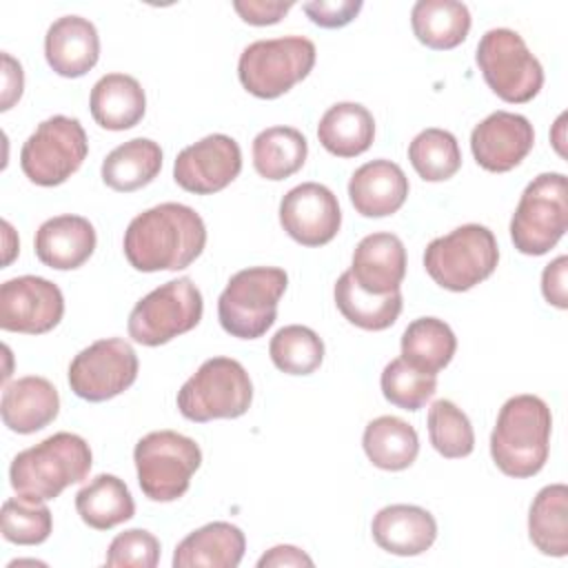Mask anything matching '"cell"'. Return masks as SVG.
Wrapping results in <instances>:
<instances>
[{
	"label": "cell",
	"mask_w": 568,
	"mask_h": 568,
	"mask_svg": "<svg viewBox=\"0 0 568 568\" xmlns=\"http://www.w3.org/2000/svg\"><path fill=\"white\" fill-rule=\"evenodd\" d=\"M95 229L82 215H55L36 231L33 248L38 260L55 271L82 266L95 251Z\"/></svg>",
	"instance_id": "obj_21"
},
{
	"label": "cell",
	"mask_w": 568,
	"mask_h": 568,
	"mask_svg": "<svg viewBox=\"0 0 568 568\" xmlns=\"http://www.w3.org/2000/svg\"><path fill=\"white\" fill-rule=\"evenodd\" d=\"M75 510L89 528L109 530L135 515V501L120 477L102 473L75 493Z\"/></svg>",
	"instance_id": "obj_29"
},
{
	"label": "cell",
	"mask_w": 568,
	"mask_h": 568,
	"mask_svg": "<svg viewBox=\"0 0 568 568\" xmlns=\"http://www.w3.org/2000/svg\"><path fill=\"white\" fill-rule=\"evenodd\" d=\"M93 464L89 444L75 433H55L18 453L9 468L11 488L27 499H55L67 486L82 481Z\"/></svg>",
	"instance_id": "obj_3"
},
{
	"label": "cell",
	"mask_w": 568,
	"mask_h": 568,
	"mask_svg": "<svg viewBox=\"0 0 568 568\" xmlns=\"http://www.w3.org/2000/svg\"><path fill=\"white\" fill-rule=\"evenodd\" d=\"M371 532L382 550L399 557H415L426 552L437 539V521L422 506L390 504L377 510Z\"/></svg>",
	"instance_id": "obj_19"
},
{
	"label": "cell",
	"mask_w": 568,
	"mask_h": 568,
	"mask_svg": "<svg viewBox=\"0 0 568 568\" xmlns=\"http://www.w3.org/2000/svg\"><path fill=\"white\" fill-rule=\"evenodd\" d=\"M293 2H273V0H235L233 9L240 13V18L253 27H266L280 22Z\"/></svg>",
	"instance_id": "obj_42"
},
{
	"label": "cell",
	"mask_w": 568,
	"mask_h": 568,
	"mask_svg": "<svg viewBox=\"0 0 568 568\" xmlns=\"http://www.w3.org/2000/svg\"><path fill=\"white\" fill-rule=\"evenodd\" d=\"M2 537L18 546H36L49 539L53 528L51 510L44 501H33L27 497H11L2 504L0 513Z\"/></svg>",
	"instance_id": "obj_39"
},
{
	"label": "cell",
	"mask_w": 568,
	"mask_h": 568,
	"mask_svg": "<svg viewBox=\"0 0 568 568\" xmlns=\"http://www.w3.org/2000/svg\"><path fill=\"white\" fill-rule=\"evenodd\" d=\"M566 273H568V257L559 255L552 260L544 273H541V293L548 304L557 308H568V286H566Z\"/></svg>",
	"instance_id": "obj_43"
},
{
	"label": "cell",
	"mask_w": 568,
	"mask_h": 568,
	"mask_svg": "<svg viewBox=\"0 0 568 568\" xmlns=\"http://www.w3.org/2000/svg\"><path fill=\"white\" fill-rule=\"evenodd\" d=\"M415 38L435 51L459 47L470 31V11L455 0H419L410 11Z\"/></svg>",
	"instance_id": "obj_27"
},
{
	"label": "cell",
	"mask_w": 568,
	"mask_h": 568,
	"mask_svg": "<svg viewBox=\"0 0 568 568\" xmlns=\"http://www.w3.org/2000/svg\"><path fill=\"white\" fill-rule=\"evenodd\" d=\"M457 351L453 328L437 317H417L402 333V357L419 371L439 373Z\"/></svg>",
	"instance_id": "obj_34"
},
{
	"label": "cell",
	"mask_w": 568,
	"mask_h": 568,
	"mask_svg": "<svg viewBox=\"0 0 568 568\" xmlns=\"http://www.w3.org/2000/svg\"><path fill=\"white\" fill-rule=\"evenodd\" d=\"M528 537L541 555H568V488L566 484L544 486L528 510Z\"/></svg>",
	"instance_id": "obj_31"
},
{
	"label": "cell",
	"mask_w": 568,
	"mask_h": 568,
	"mask_svg": "<svg viewBox=\"0 0 568 568\" xmlns=\"http://www.w3.org/2000/svg\"><path fill=\"white\" fill-rule=\"evenodd\" d=\"M89 109L95 124L106 131L131 129L144 118V89L133 75L106 73L93 84Z\"/></svg>",
	"instance_id": "obj_25"
},
{
	"label": "cell",
	"mask_w": 568,
	"mask_h": 568,
	"mask_svg": "<svg viewBox=\"0 0 568 568\" xmlns=\"http://www.w3.org/2000/svg\"><path fill=\"white\" fill-rule=\"evenodd\" d=\"M568 229V180L541 173L526 184L510 217V240L524 255L548 253Z\"/></svg>",
	"instance_id": "obj_9"
},
{
	"label": "cell",
	"mask_w": 568,
	"mask_h": 568,
	"mask_svg": "<svg viewBox=\"0 0 568 568\" xmlns=\"http://www.w3.org/2000/svg\"><path fill=\"white\" fill-rule=\"evenodd\" d=\"M280 224L297 244L324 246L339 231V202L324 184H297L280 202Z\"/></svg>",
	"instance_id": "obj_16"
},
{
	"label": "cell",
	"mask_w": 568,
	"mask_h": 568,
	"mask_svg": "<svg viewBox=\"0 0 568 568\" xmlns=\"http://www.w3.org/2000/svg\"><path fill=\"white\" fill-rule=\"evenodd\" d=\"M302 9L313 24L322 29H339L355 20V16L362 11V2L359 0H313V2H306Z\"/></svg>",
	"instance_id": "obj_41"
},
{
	"label": "cell",
	"mask_w": 568,
	"mask_h": 568,
	"mask_svg": "<svg viewBox=\"0 0 568 568\" xmlns=\"http://www.w3.org/2000/svg\"><path fill=\"white\" fill-rule=\"evenodd\" d=\"M315 58V44L304 36L257 40L242 51L237 78L251 95L275 100L313 71Z\"/></svg>",
	"instance_id": "obj_7"
},
{
	"label": "cell",
	"mask_w": 568,
	"mask_h": 568,
	"mask_svg": "<svg viewBox=\"0 0 568 568\" xmlns=\"http://www.w3.org/2000/svg\"><path fill=\"white\" fill-rule=\"evenodd\" d=\"M162 169V149L149 138H133L115 146L102 162V182L118 191L131 193L158 178Z\"/></svg>",
	"instance_id": "obj_28"
},
{
	"label": "cell",
	"mask_w": 568,
	"mask_h": 568,
	"mask_svg": "<svg viewBox=\"0 0 568 568\" xmlns=\"http://www.w3.org/2000/svg\"><path fill=\"white\" fill-rule=\"evenodd\" d=\"M64 297L58 284L20 275L0 286V328L24 335H42L60 324Z\"/></svg>",
	"instance_id": "obj_14"
},
{
	"label": "cell",
	"mask_w": 568,
	"mask_h": 568,
	"mask_svg": "<svg viewBox=\"0 0 568 568\" xmlns=\"http://www.w3.org/2000/svg\"><path fill=\"white\" fill-rule=\"evenodd\" d=\"M288 275L277 266H251L237 271L217 300L222 328L240 339L262 337L277 317Z\"/></svg>",
	"instance_id": "obj_4"
},
{
	"label": "cell",
	"mask_w": 568,
	"mask_h": 568,
	"mask_svg": "<svg viewBox=\"0 0 568 568\" xmlns=\"http://www.w3.org/2000/svg\"><path fill=\"white\" fill-rule=\"evenodd\" d=\"M138 484L151 501H175L189 486L202 464V450L195 439L175 430H153L144 435L133 450Z\"/></svg>",
	"instance_id": "obj_8"
},
{
	"label": "cell",
	"mask_w": 568,
	"mask_h": 568,
	"mask_svg": "<svg viewBox=\"0 0 568 568\" xmlns=\"http://www.w3.org/2000/svg\"><path fill=\"white\" fill-rule=\"evenodd\" d=\"M408 160L426 182H444L462 166L457 138L444 129H424L408 144Z\"/></svg>",
	"instance_id": "obj_35"
},
{
	"label": "cell",
	"mask_w": 568,
	"mask_h": 568,
	"mask_svg": "<svg viewBox=\"0 0 568 568\" xmlns=\"http://www.w3.org/2000/svg\"><path fill=\"white\" fill-rule=\"evenodd\" d=\"M206 246V226L195 209L164 202L135 215L124 231V257L135 271H182Z\"/></svg>",
	"instance_id": "obj_1"
},
{
	"label": "cell",
	"mask_w": 568,
	"mask_h": 568,
	"mask_svg": "<svg viewBox=\"0 0 568 568\" xmlns=\"http://www.w3.org/2000/svg\"><path fill=\"white\" fill-rule=\"evenodd\" d=\"M246 550L244 532L229 521H211L189 532L173 552V568H235Z\"/></svg>",
	"instance_id": "obj_24"
},
{
	"label": "cell",
	"mask_w": 568,
	"mask_h": 568,
	"mask_svg": "<svg viewBox=\"0 0 568 568\" xmlns=\"http://www.w3.org/2000/svg\"><path fill=\"white\" fill-rule=\"evenodd\" d=\"M437 390V375L408 364L404 357L390 359L382 371L384 397L404 410H419Z\"/></svg>",
	"instance_id": "obj_38"
},
{
	"label": "cell",
	"mask_w": 568,
	"mask_h": 568,
	"mask_svg": "<svg viewBox=\"0 0 568 568\" xmlns=\"http://www.w3.org/2000/svg\"><path fill=\"white\" fill-rule=\"evenodd\" d=\"M308 155L306 138L293 126H271L253 140V166L266 180H286L297 173Z\"/></svg>",
	"instance_id": "obj_33"
},
{
	"label": "cell",
	"mask_w": 568,
	"mask_h": 568,
	"mask_svg": "<svg viewBox=\"0 0 568 568\" xmlns=\"http://www.w3.org/2000/svg\"><path fill=\"white\" fill-rule=\"evenodd\" d=\"M497 262V240L481 224H462L448 235L435 237L424 251V266L430 280L455 293L468 291L490 277Z\"/></svg>",
	"instance_id": "obj_5"
},
{
	"label": "cell",
	"mask_w": 568,
	"mask_h": 568,
	"mask_svg": "<svg viewBox=\"0 0 568 568\" xmlns=\"http://www.w3.org/2000/svg\"><path fill=\"white\" fill-rule=\"evenodd\" d=\"M362 446L373 466L382 470H404L419 453L417 430L395 415H382L366 424Z\"/></svg>",
	"instance_id": "obj_30"
},
{
	"label": "cell",
	"mask_w": 568,
	"mask_h": 568,
	"mask_svg": "<svg viewBox=\"0 0 568 568\" xmlns=\"http://www.w3.org/2000/svg\"><path fill=\"white\" fill-rule=\"evenodd\" d=\"M2 64H4V84H2V111H9L22 95V87H24V75H22V67L18 60H13L9 53H2Z\"/></svg>",
	"instance_id": "obj_44"
},
{
	"label": "cell",
	"mask_w": 568,
	"mask_h": 568,
	"mask_svg": "<svg viewBox=\"0 0 568 568\" xmlns=\"http://www.w3.org/2000/svg\"><path fill=\"white\" fill-rule=\"evenodd\" d=\"M428 439L433 448L446 459L468 457L475 448V433L470 419L450 399H437L428 408Z\"/></svg>",
	"instance_id": "obj_37"
},
{
	"label": "cell",
	"mask_w": 568,
	"mask_h": 568,
	"mask_svg": "<svg viewBox=\"0 0 568 568\" xmlns=\"http://www.w3.org/2000/svg\"><path fill=\"white\" fill-rule=\"evenodd\" d=\"M359 288L373 295L399 291L406 275V248L393 233H371L353 251L348 268Z\"/></svg>",
	"instance_id": "obj_18"
},
{
	"label": "cell",
	"mask_w": 568,
	"mask_h": 568,
	"mask_svg": "<svg viewBox=\"0 0 568 568\" xmlns=\"http://www.w3.org/2000/svg\"><path fill=\"white\" fill-rule=\"evenodd\" d=\"M89 153L87 133L75 118L53 115L38 124L20 151L22 173L38 186L67 182Z\"/></svg>",
	"instance_id": "obj_12"
},
{
	"label": "cell",
	"mask_w": 568,
	"mask_h": 568,
	"mask_svg": "<svg viewBox=\"0 0 568 568\" xmlns=\"http://www.w3.org/2000/svg\"><path fill=\"white\" fill-rule=\"evenodd\" d=\"M268 566H313V559L300 550L297 546H273L257 559V568H268Z\"/></svg>",
	"instance_id": "obj_45"
},
{
	"label": "cell",
	"mask_w": 568,
	"mask_h": 568,
	"mask_svg": "<svg viewBox=\"0 0 568 568\" xmlns=\"http://www.w3.org/2000/svg\"><path fill=\"white\" fill-rule=\"evenodd\" d=\"M138 355L122 337H106L82 348L69 364V386L87 402H106L138 377Z\"/></svg>",
	"instance_id": "obj_13"
},
{
	"label": "cell",
	"mask_w": 568,
	"mask_h": 568,
	"mask_svg": "<svg viewBox=\"0 0 568 568\" xmlns=\"http://www.w3.org/2000/svg\"><path fill=\"white\" fill-rule=\"evenodd\" d=\"M375 138V120L364 104L337 102L317 124L320 144L337 158H355L368 151Z\"/></svg>",
	"instance_id": "obj_26"
},
{
	"label": "cell",
	"mask_w": 568,
	"mask_h": 568,
	"mask_svg": "<svg viewBox=\"0 0 568 568\" xmlns=\"http://www.w3.org/2000/svg\"><path fill=\"white\" fill-rule=\"evenodd\" d=\"M268 355L286 375H311L324 359V342L313 328L291 324L271 337Z\"/></svg>",
	"instance_id": "obj_36"
},
{
	"label": "cell",
	"mask_w": 568,
	"mask_h": 568,
	"mask_svg": "<svg viewBox=\"0 0 568 568\" xmlns=\"http://www.w3.org/2000/svg\"><path fill=\"white\" fill-rule=\"evenodd\" d=\"M204 302L191 277L171 280L144 295L129 315V337L142 346H160L193 331Z\"/></svg>",
	"instance_id": "obj_11"
},
{
	"label": "cell",
	"mask_w": 568,
	"mask_h": 568,
	"mask_svg": "<svg viewBox=\"0 0 568 568\" xmlns=\"http://www.w3.org/2000/svg\"><path fill=\"white\" fill-rule=\"evenodd\" d=\"M60 410L58 388L40 375H27L4 384L0 413L9 430L31 435L49 426Z\"/></svg>",
	"instance_id": "obj_23"
},
{
	"label": "cell",
	"mask_w": 568,
	"mask_h": 568,
	"mask_svg": "<svg viewBox=\"0 0 568 568\" xmlns=\"http://www.w3.org/2000/svg\"><path fill=\"white\" fill-rule=\"evenodd\" d=\"M475 62L486 84L504 102H530L544 87V69L539 60L513 29L486 31L477 44Z\"/></svg>",
	"instance_id": "obj_10"
},
{
	"label": "cell",
	"mask_w": 568,
	"mask_h": 568,
	"mask_svg": "<svg viewBox=\"0 0 568 568\" xmlns=\"http://www.w3.org/2000/svg\"><path fill=\"white\" fill-rule=\"evenodd\" d=\"M180 413L197 424L235 419L253 402V384L246 368L233 357H211L178 390Z\"/></svg>",
	"instance_id": "obj_6"
},
{
	"label": "cell",
	"mask_w": 568,
	"mask_h": 568,
	"mask_svg": "<svg viewBox=\"0 0 568 568\" xmlns=\"http://www.w3.org/2000/svg\"><path fill=\"white\" fill-rule=\"evenodd\" d=\"M240 171V144L224 133H213L189 144L173 162V180L195 195H211L226 189Z\"/></svg>",
	"instance_id": "obj_15"
},
{
	"label": "cell",
	"mask_w": 568,
	"mask_h": 568,
	"mask_svg": "<svg viewBox=\"0 0 568 568\" xmlns=\"http://www.w3.org/2000/svg\"><path fill=\"white\" fill-rule=\"evenodd\" d=\"M44 58L62 78H80L91 71L100 58V38L87 18L62 16L44 36Z\"/></svg>",
	"instance_id": "obj_22"
},
{
	"label": "cell",
	"mask_w": 568,
	"mask_h": 568,
	"mask_svg": "<svg viewBox=\"0 0 568 568\" xmlns=\"http://www.w3.org/2000/svg\"><path fill=\"white\" fill-rule=\"evenodd\" d=\"M552 415L548 404L537 395L510 397L490 433V455L495 466L508 477L537 475L550 450Z\"/></svg>",
	"instance_id": "obj_2"
},
{
	"label": "cell",
	"mask_w": 568,
	"mask_h": 568,
	"mask_svg": "<svg viewBox=\"0 0 568 568\" xmlns=\"http://www.w3.org/2000/svg\"><path fill=\"white\" fill-rule=\"evenodd\" d=\"M160 561V541L144 528H131L113 537L104 564L111 568H153Z\"/></svg>",
	"instance_id": "obj_40"
},
{
	"label": "cell",
	"mask_w": 568,
	"mask_h": 568,
	"mask_svg": "<svg viewBox=\"0 0 568 568\" xmlns=\"http://www.w3.org/2000/svg\"><path fill=\"white\" fill-rule=\"evenodd\" d=\"M535 144V129L528 118L510 111H495L470 133V151L477 164L490 173H506L521 164Z\"/></svg>",
	"instance_id": "obj_17"
},
{
	"label": "cell",
	"mask_w": 568,
	"mask_h": 568,
	"mask_svg": "<svg viewBox=\"0 0 568 568\" xmlns=\"http://www.w3.org/2000/svg\"><path fill=\"white\" fill-rule=\"evenodd\" d=\"M339 313L364 331H384L393 326L402 313V293L373 295L357 286L351 271H344L333 288Z\"/></svg>",
	"instance_id": "obj_32"
},
{
	"label": "cell",
	"mask_w": 568,
	"mask_h": 568,
	"mask_svg": "<svg viewBox=\"0 0 568 568\" xmlns=\"http://www.w3.org/2000/svg\"><path fill=\"white\" fill-rule=\"evenodd\" d=\"M348 197L364 217H386L397 213L408 197V178L390 160H373L355 169L348 182Z\"/></svg>",
	"instance_id": "obj_20"
}]
</instances>
